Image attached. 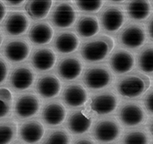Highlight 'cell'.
<instances>
[{
    "label": "cell",
    "mask_w": 153,
    "mask_h": 144,
    "mask_svg": "<svg viewBox=\"0 0 153 144\" xmlns=\"http://www.w3.org/2000/svg\"><path fill=\"white\" fill-rule=\"evenodd\" d=\"M151 86L150 78L142 73L133 72L126 74L116 82L118 93L126 98H137L141 96Z\"/></svg>",
    "instance_id": "obj_1"
},
{
    "label": "cell",
    "mask_w": 153,
    "mask_h": 144,
    "mask_svg": "<svg viewBox=\"0 0 153 144\" xmlns=\"http://www.w3.org/2000/svg\"><path fill=\"white\" fill-rule=\"evenodd\" d=\"M114 41L108 36L101 35L83 44L81 49L82 58L89 63H96L104 60L112 52Z\"/></svg>",
    "instance_id": "obj_2"
},
{
    "label": "cell",
    "mask_w": 153,
    "mask_h": 144,
    "mask_svg": "<svg viewBox=\"0 0 153 144\" xmlns=\"http://www.w3.org/2000/svg\"><path fill=\"white\" fill-rule=\"evenodd\" d=\"M122 128L113 117H106L96 122L92 128L93 138L99 143L108 144L117 141L121 136Z\"/></svg>",
    "instance_id": "obj_3"
},
{
    "label": "cell",
    "mask_w": 153,
    "mask_h": 144,
    "mask_svg": "<svg viewBox=\"0 0 153 144\" xmlns=\"http://www.w3.org/2000/svg\"><path fill=\"white\" fill-rule=\"evenodd\" d=\"M113 80L112 71L105 65H94L86 70L82 81L90 89H101L109 86Z\"/></svg>",
    "instance_id": "obj_4"
},
{
    "label": "cell",
    "mask_w": 153,
    "mask_h": 144,
    "mask_svg": "<svg viewBox=\"0 0 153 144\" xmlns=\"http://www.w3.org/2000/svg\"><path fill=\"white\" fill-rule=\"evenodd\" d=\"M118 117L126 127H137L146 121V113L143 106L137 102L129 101L121 104L118 110Z\"/></svg>",
    "instance_id": "obj_5"
},
{
    "label": "cell",
    "mask_w": 153,
    "mask_h": 144,
    "mask_svg": "<svg viewBox=\"0 0 153 144\" xmlns=\"http://www.w3.org/2000/svg\"><path fill=\"white\" fill-rule=\"evenodd\" d=\"M118 39L121 45L131 50L140 48L146 40V32L143 25L131 23L120 32Z\"/></svg>",
    "instance_id": "obj_6"
},
{
    "label": "cell",
    "mask_w": 153,
    "mask_h": 144,
    "mask_svg": "<svg viewBox=\"0 0 153 144\" xmlns=\"http://www.w3.org/2000/svg\"><path fill=\"white\" fill-rule=\"evenodd\" d=\"M119 99L112 90H105L93 96L89 103V109L96 115L105 116L113 113L118 107Z\"/></svg>",
    "instance_id": "obj_7"
},
{
    "label": "cell",
    "mask_w": 153,
    "mask_h": 144,
    "mask_svg": "<svg viewBox=\"0 0 153 144\" xmlns=\"http://www.w3.org/2000/svg\"><path fill=\"white\" fill-rule=\"evenodd\" d=\"M41 108V102L31 92L24 93L16 98L14 112L19 119H28L36 115Z\"/></svg>",
    "instance_id": "obj_8"
},
{
    "label": "cell",
    "mask_w": 153,
    "mask_h": 144,
    "mask_svg": "<svg viewBox=\"0 0 153 144\" xmlns=\"http://www.w3.org/2000/svg\"><path fill=\"white\" fill-rule=\"evenodd\" d=\"M50 19L58 28H68L76 20V12L68 2H60L53 9Z\"/></svg>",
    "instance_id": "obj_9"
},
{
    "label": "cell",
    "mask_w": 153,
    "mask_h": 144,
    "mask_svg": "<svg viewBox=\"0 0 153 144\" xmlns=\"http://www.w3.org/2000/svg\"><path fill=\"white\" fill-rule=\"evenodd\" d=\"M30 45L22 38L9 40L4 46V55L10 62L20 63L28 58L30 53Z\"/></svg>",
    "instance_id": "obj_10"
},
{
    "label": "cell",
    "mask_w": 153,
    "mask_h": 144,
    "mask_svg": "<svg viewBox=\"0 0 153 144\" xmlns=\"http://www.w3.org/2000/svg\"><path fill=\"white\" fill-rule=\"evenodd\" d=\"M93 116L85 110L73 112L68 118L67 128L74 136H81L87 133L92 127Z\"/></svg>",
    "instance_id": "obj_11"
},
{
    "label": "cell",
    "mask_w": 153,
    "mask_h": 144,
    "mask_svg": "<svg viewBox=\"0 0 153 144\" xmlns=\"http://www.w3.org/2000/svg\"><path fill=\"white\" fill-rule=\"evenodd\" d=\"M35 78V73L30 66L22 64L12 70L10 76V83L14 89L22 91L30 88L34 83Z\"/></svg>",
    "instance_id": "obj_12"
},
{
    "label": "cell",
    "mask_w": 153,
    "mask_h": 144,
    "mask_svg": "<svg viewBox=\"0 0 153 144\" xmlns=\"http://www.w3.org/2000/svg\"><path fill=\"white\" fill-rule=\"evenodd\" d=\"M126 21L123 10L117 6H109L101 12L100 23L107 32H118Z\"/></svg>",
    "instance_id": "obj_13"
},
{
    "label": "cell",
    "mask_w": 153,
    "mask_h": 144,
    "mask_svg": "<svg viewBox=\"0 0 153 144\" xmlns=\"http://www.w3.org/2000/svg\"><path fill=\"white\" fill-rule=\"evenodd\" d=\"M82 70V62L76 56H66L59 62L57 66L59 76L65 81L75 80L81 76Z\"/></svg>",
    "instance_id": "obj_14"
},
{
    "label": "cell",
    "mask_w": 153,
    "mask_h": 144,
    "mask_svg": "<svg viewBox=\"0 0 153 144\" xmlns=\"http://www.w3.org/2000/svg\"><path fill=\"white\" fill-rule=\"evenodd\" d=\"M18 133L20 139L26 144H37L43 138L45 129L41 122L34 119L22 123Z\"/></svg>",
    "instance_id": "obj_15"
},
{
    "label": "cell",
    "mask_w": 153,
    "mask_h": 144,
    "mask_svg": "<svg viewBox=\"0 0 153 144\" xmlns=\"http://www.w3.org/2000/svg\"><path fill=\"white\" fill-rule=\"evenodd\" d=\"M109 64L114 73L122 75L128 73L133 69L135 59L134 56L130 51L123 49H118L112 54Z\"/></svg>",
    "instance_id": "obj_16"
},
{
    "label": "cell",
    "mask_w": 153,
    "mask_h": 144,
    "mask_svg": "<svg viewBox=\"0 0 153 144\" xmlns=\"http://www.w3.org/2000/svg\"><path fill=\"white\" fill-rule=\"evenodd\" d=\"M67 116L63 104L58 101L47 104L42 111V119L48 126H58L65 121Z\"/></svg>",
    "instance_id": "obj_17"
},
{
    "label": "cell",
    "mask_w": 153,
    "mask_h": 144,
    "mask_svg": "<svg viewBox=\"0 0 153 144\" xmlns=\"http://www.w3.org/2000/svg\"><path fill=\"white\" fill-rule=\"evenodd\" d=\"M36 89L42 97L49 99L56 96L62 89V82L53 74H46L39 77Z\"/></svg>",
    "instance_id": "obj_18"
},
{
    "label": "cell",
    "mask_w": 153,
    "mask_h": 144,
    "mask_svg": "<svg viewBox=\"0 0 153 144\" xmlns=\"http://www.w3.org/2000/svg\"><path fill=\"white\" fill-rule=\"evenodd\" d=\"M88 92L86 88L79 83L68 85L62 92V100L70 108H79L88 101Z\"/></svg>",
    "instance_id": "obj_19"
},
{
    "label": "cell",
    "mask_w": 153,
    "mask_h": 144,
    "mask_svg": "<svg viewBox=\"0 0 153 144\" xmlns=\"http://www.w3.org/2000/svg\"><path fill=\"white\" fill-rule=\"evenodd\" d=\"M31 64L39 71L51 70L56 63V55L49 48L36 49L31 55Z\"/></svg>",
    "instance_id": "obj_20"
},
{
    "label": "cell",
    "mask_w": 153,
    "mask_h": 144,
    "mask_svg": "<svg viewBox=\"0 0 153 144\" xmlns=\"http://www.w3.org/2000/svg\"><path fill=\"white\" fill-rule=\"evenodd\" d=\"M29 19L24 12H11L6 17L4 28L5 32L10 36H19L24 34L29 28Z\"/></svg>",
    "instance_id": "obj_21"
},
{
    "label": "cell",
    "mask_w": 153,
    "mask_h": 144,
    "mask_svg": "<svg viewBox=\"0 0 153 144\" xmlns=\"http://www.w3.org/2000/svg\"><path fill=\"white\" fill-rule=\"evenodd\" d=\"M54 31L47 22H39L33 24L29 32V38L36 45L47 44L52 40Z\"/></svg>",
    "instance_id": "obj_22"
},
{
    "label": "cell",
    "mask_w": 153,
    "mask_h": 144,
    "mask_svg": "<svg viewBox=\"0 0 153 144\" xmlns=\"http://www.w3.org/2000/svg\"><path fill=\"white\" fill-rule=\"evenodd\" d=\"M80 41L75 33L62 32L59 33L55 39V48L62 54H68L75 51L79 47Z\"/></svg>",
    "instance_id": "obj_23"
},
{
    "label": "cell",
    "mask_w": 153,
    "mask_h": 144,
    "mask_svg": "<svg viewBox=\"0 0 153 144\" xmlns=\"http://www.w3.org/2000/svg\"><path fill=\"white\" fill-rule=\"evenodd\" d=\"M126 10L129 17L136 21L145 20L152 13V6L150 2L145 0L129 1L126 4Z\"/></svg>",
    "instance_id": "obj_24"
},
{
    "label": "cell",
    "mask_w": 153,
    "mask_h": 144,
    "mask_svg": "<svg viewBox=\"0 0 153 144\" xmlns=\"http://www.w3.org/2000/svg\"><path fill=\"white\" fill-rule=\"evenodd\" d=\"M100 31L99 20L94 16H82L76 24V32L79 36L88 38L95 36Z\"/></svg>",
    "instance_id": "obj_25"
},
{
    "label": "cell",
    "mask_w": 153,
    "mask_h": 144,
    "mask_svg": "<svg viewBox=\"0 0 153 144\" xmlns=\"http://www.w3.org/2000/svg\"><path fill=\"white\" fill-rule=\"evenodd\" d=\"M52 4L53 2L49 0H32L27 2L25 5V10L32 19L40 20L48 16L52 7Z\"/></svg>",
    "instance_id": "obj_26"
},
{
    "label": "cell",
    "mask_w": 153,
    "mask_h": 144,
    "mask_svg": "<svg viewBox=\"0 0 153 144\" xmlns=\"http://www.w3.org/2000/svg\"><path fill=\"white\" fill-rule=\"evenodd\" d=\"M138 69L145 74H153V44H148L140 50L137 58Z\"/></svg>",
    "instance_id": "obj_27"
},
{
    "label": "cell",
    "mask_w": 153,
    "mask_h": 144,
    "mask_svg": "<svg viewBox=\"0 0 153 144\" xmlns=\"http://www.w3.org/2000/svg\"><path fill=\"white\" fill-rule=\"evenodd\" d=\"M151 136L143 128L129 129L122 136L121 144H150Z\"/></svg>",
    "instance_id": "obj_28"
},
{
    "label": "cell",
    "mask_w": 153,
    "mask_h": 144,
    "mask_svg": "<svg viewBox=\"0 0 153 144\" xmlns=\"http://www.w3.org/2000/svg\"><path fill=\"white\" fill-rule=\"evenodd\" d=\"M71 137L64 128L51 129L44 135L40 144H70Z\"/></svg>",
    "instance_id": "obj_29"
},
{
    "label": "cell",
    "mask_w": 153,
    "mask_h": 144,
    "mask_svg": "<svg viewBox=\"0 0 153 144\" xmlns=\"http://www.w3.org/2000/svg\"><path fill=\"white\" fill-rule=\"evenodd\" d=\"M17 125L12 120L0 122V144H10L16 138Z\"/></svg>",
    "instance_id": "obj_30"
},
{
    "label": "cell",
    "mask_w": 153,
    "mask_h": 144,
    "mask_svg": "<svg viewBox=\"0 0 153 144\" xmlns=\"http://www.w3.org/2000/svg\"><path fill=\"white\" fill-rule=\"evenodd\" d=\"M13 96L10 89L0 88V119L4 118L10 113Z\"/></svg>",
    "instance_id": "obj_31"
},
{
    "label": "cell",
    "mask_w": 153,
    "mask_h": 144,
    "mask_svg": "<svg viewBox=\"0 0 153 144\" xmlns=\"http://www.w3.org/2000/svg\"><path fill=\"white\" fill-rule=\"evenodd\" d=\"M75 4L82 11L97 12L104 4L103 1H75Z\"/></svg>",
    "instance_id": "obj_32"
},
{
    "label": "cell",
    "mask_w": 153,
    "mask_h": 144,
    "mask_svg": "<svg viewBox=\"0 0 153 144\" xmlns=\"http://www.w3.org/2000/svg\"><path fill=\"white\" fill-rule=\"evenodd\" d=\"M144 104L146 110L153 115V89H151L145 94L144 97Z\"/></svg>",
    "instance_id": "obj_33"
},
{
    "label": "cell",
    "mask_w": 153,
    "mask_h": 144,
    "mask_svg": "<svg viewBox=\"0 0 153 144\" xmlns=\"http://www.w3.org/2000/svg\"><path fill=\"white\" fill-rule=\"evenodd\" d=\"M8 64L3 57L0 56V84L6 80V77L8 76Z\"/></svg>",
    "instance_id": "obj_34"
},
{
    "label": "cell",
    "mask_w": 153,
    "mask_h": 144,
    "mask_svg": "<svg viewBox=\"0 0 153 144\" xmlns=\"http://www.w3.org/2000/svg\"><path fill=\"white\" fill-rule=\"evenodd\" d=\"M72 144H96L92 137L88 136H81L74 140Z\"/></svg>",
    "instance_id": "obj_35"
},
{
    "label": "cell",
    "mask_w": 153,
    "mask_h": 144,
    "mask_svg": "<svg viewBox=\"0 0 153 144\" xmlns=\"http://www.w3.org/2000/svg\"><path fill=\"white\" fill-rule=\"evenodd\" d=\"M147 31H148V34H149L150 38L153 41V15L148 20V23H147Z\"/></svg>",
    "instance_id": "obj_36"
},
{
    "label": "cell",
    "mask_w": 153,
    "mask_h": 144,
    "mask_svg": "<svg viewBox=\"0 0 153 144\" xmlns=\"http://www.w3.org/2000/svg\"><path fill=\"white\" fill-rule=\"evenodd\" d=\"M5 16H6V7L4 4L0 2V23L4 20Z\"/></svg>",
    "instance_id": "obj_37"
},
{
    "label": "cell",
    "mask_w": 153,
    "mask_h": 144,
    "mask_svg": "<svg viewBox=\"0 0 153 144\" xmlns=\"http://www.w3.org/2000/svg\"><path fill=\"white\" fill-rule=\"evenodd\" d=\"M6 4V5L11 6V7H18L20 5H22L24 4V1H5L4 2Z\"/></svg>",
    "instance_id": "obj_38"
},
{
    "label": "cell",
    "mask_w": 153,
    "mask_h": 144,
    "mask_svg": "<svg viewBox=\"0 0 153 144\" xmlns=\"http://www.w3.org/2000/svg\"><path fill=\"white\" fill-rule=\"evenodd\" d=\"M148 130L149 133L153 136V118H152L148 122Z\"/></svg>",
    "instance_id": "obj_39"
},
{
    "label": "cell",
    "mask_w": 153,
    "mask_h": 144,
    "mask_svg": "<svg viewBox=\"0 0 153 144\" xmlns=\"http://www.w3.org/2000/svg\"><path fill=\"white\" fill-rule=\"evenodd\" d=\"M109 3L113 4H120L124 3V1H109Z\"/></svg>",
    "instance_id": "obj_40"
},
{
    "label": "cell",
    "mask_w": 153,
    "mask_h": 144,
    "mask_svg": "<svg viewBox=\"0 0 153 144\" xmlns=\"http://www.w3.org/2000/svg\"><path fill=\"white\" fill-rule=\"evenodd\" d=\"M3 40H4V37H3L2 32H0V46H1V44H2V43H3Z\"/></svg>",
    "instance_id": "obj_41"
},
{
    "label": "cell",
    "mask_w": 153,
    "mask_h": 144,
    "mask_svg": "<svg viewBox=\"0 0 153 144\" xmlns=\"http://www.w3.org/2000/svg\"><path fill=\"white\" fill-rule=\"evenodd\" d=\"M13 144H24V143H21V142H16V143H13Z\"/></svg>",
    "instance_id": "obj_42"
},
{
    "label": "cell",
    "mask_w": 153,
    "mask_h": 144,
    "mask_svg": "<svg viewBox=\"0 0 153 144\" xmlns=\"http://www.w3.org/2000/svg\"><path fill=\"white\" fill-rule=\"evenodd\" d=\"M152 4H153V1H152Z\"/></svg>",
    "instance_id": "obj_43"
},
{
    "label": "cell",
    "mask_w": 153,
    "mask_h": 144,
    "mask_svg": "<svg viewBox=\"0 0 153 144\" xmlns=\"http://www.w3.org/2000/svg\"><path fill=\"white\" fill-rule=\"evenodd\" d=\"M152 144H153V142H152Z\"/></svg>",
    "instance_id": "obj_44"
}]
</instances>
